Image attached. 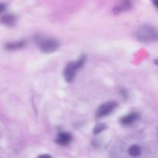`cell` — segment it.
I'll list each match as a JSON object with an SVG mask.
<instances>
[{
    "label": "cell",
    "instance_id": "cell-10",
    "mask_svg": "<svg viewBox=\"0 0 158 158\" xmlns=\"http://www.w3.org/2000/svg\"><path fill=\"white\" fill-rule=\"evenodd\" d=\"M104 129H105L104 124H99V125H97V126L95 127V128H94V132L95 134H100V133L102 132V131H103Z\"/></svg>",
    "mask_w": 158,
    "mask_h": 158
},
{
    "label": "cell",
    "instance_id": "cell-2",
    "mask_svg": "<svg viewBox=\"0 0 158 158\" xmlns=\"http://www.w3.org/2000/svg\"><path fill=\"white\" fill-rule=\"evenodd\" d=\"M84 62L85 57L81 56L77 61L69 62V63L66 65V66L64 69L63 75H64L65 80H66L67 83H72V82L73 81L74 78H75L76 77V74H77V70L83 66V65L84 64Z\"/></svg>",
    "mask_w": 158,
    "mask_h": 158
},
{
    "label": "cell",
    "instance_id": "cell-6",
    "mask_svg": "<svg viewBox=\"0 0 158 158\" xmlns=\"http://www.w3.org/2000/svg\"><path fill=\"white\" fill-rule=\"evenodd\" d=\"M139 119V115L137 113H131V114H127V116L123 117V118L120 120L121 123L123 125H131L132 123H135L136 121H137V120Z\"/></svg>",
    "mask_w": 158,
    "mask_h": 158
},
{
    "label": "cell",
    "instance_id": "cell-3",
    "mask_svg": "<svg viewBox=\"0 0 158 158\" xmlns=\"http://www.w3.org/2000/svg\"><path fill=\"white\" fill-rule=\"evenodd\" d=\"M39 46L42 52L50 53L58 49L60 43L57 40L52 38H43L39 40Z\"/></svg>",
    "mask_w": 158,
    "mask_h": 158
},
{
    "label": "cell",
    "instance_id": "cell-11",
    "mask_svg": "<svg viewBox=\"0 0 158 158\" xmlns=\"http://www.w3.org/2000/svg\"><path fill=\"white\" fill-rule=\"evenodd\" d=\"M153 3L157 6V8H158V0H152Z\"/></svg>",
    "mask_w": 158,
    "mask_h": 158
},
{
    "label": "cell",
    "instance_id": "cell-4",
    "mask_svg": "<svg viewBox=\"0 0 158 158\" xmlns=\"http://www.w3.org/2000/svg\"><path fill=\"white\" fill-rule=\"evenodd\" d=\"M117 103L116 101H108L103 103L97 109V113H96L97 117L101 118V117L109 115L110 113H112L117 108Z\"/></svg>",
    "mask_w": 158,
    "mask_h": 158
},
{
    "label": "cell",
    "instance_id": "cell-8",
    "mask_svg": "<svg viewBox=\"0 0 158 158\" xmlns=\"http://www.w3.org/2000/svg\"><path fill=\"white\" fill-rule=\"evenodd\" d=\"M128 153L132 157H137L141 154V149L138 145H132L128 149Z\"/></svg>",
    "mask_w": 158,
    "mask_h": 158
},
{
    "label": "cell",
    "instance_id": "cell-5",
    "mask_svg": "<svg viewBox=\"0 0 158 158\" xmlns=\"http://www.w3.org/2000/svg\"><path fill=\"white\" fill-rule=\"evenodd\" d=\"M72 140V135L69 133L62 132L57 135L56 142L57 144L60 145V146H67L71 143Z\"/></svg>",
    "mask_w": 158,
    "mask_h": 158
},
{
    "label": "cell",
    "instance_id": "cell-9",
    "mask_svg": "<svg viewBox=\"0 0 158 158\" xmlns=\"http://www.w3.org/2000/svg\"><path fill=\"white\" fill-rule=\"evenodd\" d=\"M2 23L3 24L6 25H12L14 22L15 21V18L14 15H10V14H7V15H5L2 17L1 19Z\"/></svg>",
    "mask_w": 158,
    "mask_h": 158
},
{
    "label": "cell",
    "instance_id": "cell-12",
    "mask_svg": "<svg viewBox=\"0 0 158 158\" xmlns=\"http://www.w3.org/2000/svg\"><path fill=\"white\" fill-rule=\"evenodd\" d=\"M154 63H155L156 65H157V66H158V59H156V60H154Z\"/></svg>",
    "mask_w": 158,
    "mask_h": 158
},
{
    "label": "cell",
    "instance_id": "cell-1",
    "mask_svg": "<svg viewBox=\"0 0 158 158\" xmlns=\"http://www.w3.org/2000/svg\"><path fill=\"white\" fill-rule=\"evenodd\" d=\"M135 35L137 40L142 43H152L158 40V30L149 25L139 28Z\"/></svg>",
    "mask_w": 158,
    "mask_h": 158
},
{
    "label": "cell",
    "instance_id": "cell-7",
    "mask_svg": "<svg viewBox=\"0 0 158 158\" xmlns=\"http://www.w3.org/2000/svg\"><path fill=\"white\" fill-rule=\"evenodd\" d=\"M26 45V43H24L23 41H19V42H15V43H8L6 46V48L9 50H17V49H19L23 48Z\"/></svg>",
    "mask_w": 158,
    "mask_h": 158
}]
</instances>
